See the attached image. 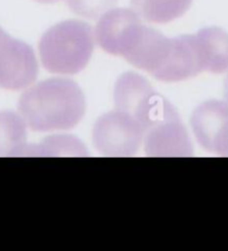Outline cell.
Here are the masks:
<instances>
[{
  "instance_id": "1",
  "label": "cell",
  "mask_w": 228,
  "mask_h": 251,
  "mask_svg": "<svg viewBox=\"0 0 228 251\" xmlns=\"http://www.w3.org/2000/svg\"><path fill=\"white\" fill-rule=\"evenodd\" d=\"M18 110L31 130H71L86 114V98L82 88L72 80L47 79L20 97Z\"/></svg>"
},
{
  "instance_id": "2",
  "label": "cell",
  "mask_w": 228,
  "mask_h": 251,
  "mask_svg": "<svg viewBox=\"0 0 228 251\" xmlns=\"http://www.w3.org/2000/svg\"><path fill=\"white\" fill-rule=\"evenodd\" d=\"M95 35L91 25L79 20H66L43 34L39 53L43 67L54 74L73 75L91 60Z\"/></svg>"
},
{
  "instance_id": "3",
  "label": "cell",
  "mask_w": 228,
  "mask_h": 251,
  "mask_svg": "<svg viewBox=\"0 0 228 251\" xmlns=\"http://www.w3.org/2000/svg\"><path fill=\"white\" fill-rule=\"evenodd\" d=\"M144 151L150 156H191L194 146L179 114L170 101L158 94L148 110Z\"/></svg>"
},
{
  "instance_id": "4",
  "label": "cell",
  "mask_w": 228,
  "mask_h": 251,
  "mask_svg": "<svg viewBox=\"0 0 228 251\" xmlns=\"http://www.w3.org/2000/svg\"><path fill=\"white\" fill-rule=\"evenodd\" d=\"M146 130L140 122L114 110L100 116L93 126V146L108 156H131L143 145Z\"/></svg>"
},
{
  "instance_id": "5",
  "label": "cell",
  "mask_w": 228,
  "mask_h": 251,
  "mask_svg": "<svg viewBox=\"0 0 228 251\" xmlns=\"http://www.w3.org/2000/svg\"><path fill=\"white\" fill-rule=\"evenodd\" d=\"M38 71L32 49L0 27V87L4 90L28 87L35 82Z\"/></svg>"
},
{
  "instance_id": "6",
  "label": "cell",
  "mask_w": 228,
  "mask_h": 251,
  "mask_svg": "<svg viewBox=\"0 0 228 251\" xmlns=\"http://www.w3.org/2000/svg\"><path fill=\"white\" fill-rule=\"evenodd\" d=\"M156 95L158 92L147 79L135 73L123 74L116 80L114 90L115 110L135 118L144 127L147 114Z\"/></svg>"
},
{
  "instance_id": "7",
  "label": "cell",
  "mask_w": 228,
  "mask_h": 251,
  "mask_svg": "<svg viewBox=\"0 0 228 251\" xmlns=\"http://www.w3.org/2000/svg\"><path fill=\"white\" fill-rule=\"evenodd\" d=\"M227 119L228 104L226 101L207 100L195 108L191 116V127L204 150L214 151L215 139Z\"/></svg>"
},
{
  "instance_id": "8",
  "label": "cell",
  "mask_w": 228,
  "mask_h": 251,
  "mask_svg": "<svg viewBox=\"0 0 228 251\" xmlns=\"http://www.w3.org/2000/svg\"><path fill=\"white\" fill-rule=\"evenodd\" d=\"M204 73L228 71V32L220 27H204L196 32Z\"/></svg>"
},
{
  "instance_id": "9",
  "label": "cell",
  "mask_w": 228,
  "mask_h": 251,
  "mask_svg": "<svg viewBox=\"0 0 228 251\" xmlns=\"http://www.w3.org/2000/svg\"><path fill=\"white\" fill-rule=\"evenodd\" d=\"M192 0H131L132 10L139 15L141 20L155 25H164L189 10Z\"/></svg>"
},
{
  "instance_id": "10",
  "label": "cell",
  "mask_w": 228,
  "mask_h": 251,
  "mask_svg": "<svg viewBox=\"0 0 228 251\" xmlns=\"http://www.w3.org/2000/svg\"><path fill=\"white\" fill-rule=\"evenodd\" d=\"M27 146L24 119L11 111L0 112V156H18Z\"/></svg>"
},
{
  "instance_id": "11",
  "label": "cell",
  "mask_w": 228,
  "mask_h": 251,
  "mask_svg": "<svg viewBox=\"0 0 228 251\" xmlns=\"http://www.w3.org/2000/svg\"><path fill=\"white\" fill-rule=\"evenodd\" d=\"M23 156H87V149L78 138L71 135H52L34 146H25Z\"/></svg>"
},
{
  "instance_id": "12",
  "label": "cell",
  "mask_w": 228,
  "mask_h": 251,
  "mask_svg": "<svg viewBox=\"0 0 228 251\" xmlns=\"http://www.w3.org/2000/svg\"><path fill=\"white\" fill-rule=\"evenodd\" d=\"M116 3L117 0H67L69 10L88 19L100 18L103 14L112 10Z\"/></svg>"
},
{
  "instance_id": "13",
  "label": "cell",
  "mask_w": 228,
  "mask_h": 251,
  "mask_svg": "<svg viewBox=\"0 0 228 251\" xmlns=\"http://www.w3.org/2000/svg\"><path fill=\"white\" fill-rule=\"evenodd\" d=\"M212 152L222 155V156H228V119L219 131L218 136L215 139Z\"/></svg>"
},
{
  "instance_id": "14",
  "label": "cell",
  "mask_w": 228,
  "mask_h": 251,
  "mask_svg": "<svg viewBox=\"0 0 228 251\" xmlns=\"http://www.w3.org/2000/svg\"><path fill=\"white\" fill-rule=\"evenodd\" d=\"M223 95H224V101L228 104V76L226 77L223 86Z\"/></svg>"
},
{
  "instance_id": "15",
  "label": "cell",
  "mask_w": 228,
  "mask_h": 251,
  "mask_svg": "<svg viewBox=\"0 0 228 251\" xmlns=\"http://www.w3.org/2000/svg\"><path fill=\"white\" fill-rule=\"evenodd\" d=\"M39 3H43V4H52V3H56V1H60V0H36Z\"/></svg>"
}]
</instances>
